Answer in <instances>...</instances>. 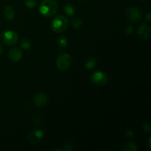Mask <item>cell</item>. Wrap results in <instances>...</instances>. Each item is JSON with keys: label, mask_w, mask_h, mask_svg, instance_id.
<instances>
[{"label": "cell", "mask_w": 151, "mask_h": 151, "mask_svg": "<svg viewBox=\"0 0 151 151\" xmlns=\"http://www.w3.org/2000/svg\"><path fill=\"white\" fill-rule=\"evenodd\" d=\"M58 5L55 0H43L39 7L41 15L47 17H51L57 12Z\"/></svg>", "instance_id": "obj_1"}, {"label": "cell", "mask_w": 151, "mask_h": 151, "mask_svg": "<svg viewBox=\"0 0 151 151\" xmlns=\"http://www.w3.org/2000/svg\"><path fill=\"white\" fill-rule=\"evenodd\" d=\"M51 27L52 30L57 33H62L65 32L68 27L67 19L61 15L56 16L52 21Z\"/></svg>", "instance_id": "obj_2"}, {"label": "cell", "mask_w": 151, "mask_h": 151, "mask_svg": "<svg viewBox=\"0 0 151 151\" xmlns=\"http://www.w3.org/2000/svg\"><path fill=\"white\" fill-rule=\"evenodd\" d=\"M72 63V57L68 53H62L56 60V66L60 72H65L70 68Z\"/></svg>", "instance_id": "obj_3"}, {"label": "cell", "mask_w": 151, "mask_h": 151, "mask_svg": "<svg viewBox=\"0 0 151 151\" xmlns=\"http://www.w3.org/2000/svg\"><path fill=\"white\" fill-rule=\"evenodd\" d=\"M1 42L7 46H13L16 44L19 39V35L16 32L13 30L4 31L0 35Z\"/></svg>", "instance_id": "obj_4"}, {"label": "cell", "mask_w": 151, "mask_h": 151, "mask_svg": "<svg viewBox=\"0 0 151 151\" xmlns=\"http://www.w3.org/2000/svg\"><path fill=\"white\" fill-rule=\"evenodd\" d=\"M125 15L128 19H129L131 22L137 23L141 20L142 17V11L141 9L136 6H131L129 7L126 10Z\"/></svg>", "instance_id": "obj_5"}, {"label": "cell", "mask_w": 151, "mask_h": 151, "mask_svg": "<svg viewBox=\"0 0 151 151\" xmlns=\"http://www.w3.org/2000/svg\"><path fill=\"white\" fill-rule=\"evenodd\" d=\"M91 81L93 83L97 86H103L109 81V77L105 72L97 71L94 72L91 76Z\"/></svg>", "instance_id": "obj_6"}, {"label": "cell", "mask_w": 151, "mask_h": 151, "mask_svg": "<svg viewBox=\"0 0 151 151\" xmlns=\"http://www.w3.org/2000/svg\"><path fill=\"white\" fill-rule=\"evenodd\" d=\"M44 137V131L41 129H34L27 136L29 142L32 145H38L43 140Z\"/></svg>", "instance_id": "obj_7"}, {"label": "cell", "mask_w": 151, "mask_h": 151, "mask_svg": "<svg viewBox=\"0 0 151 151\" xmlns=\"http://www.w3.org/2000/svg\"><path fill=\"white\" fill-rule=\"evenodd\" d=\"M137 35L142 40H148L150 36V28L146 24H142L137 29Z\"/></svg>", "instance_id": "obj_8"}, {"label": "cell", "mask_w": 151, "mask_h": 151, "mask_svg": "<svg viewBox=\"0 0 151 151\" xmlns=\"http://www.w3.org/2000/svg\"><path fill=\"white\" fill-rule=\"evenodd\" d=\"M47 101H48L47 95L43 92L38 93L33 98L34 105L37 107H43L47 104Z\"/></svg>", "instance_id": "obj_9"}, {"label": "cell", "mask_w": 151, "mask_h": 151, "mask_svg": "<svg viewBox=\"0 0 151 151\" xmlns=\"http://www.w3.org/2000/svg\"><path fill=\"white\" fill-rule=\"evenodd\" d=\"M22 52L18 47H13L9 51L8 58L11 61L17 62L22 58Z\"/></svg>", "instance_id": "obj_10"}, {"label": "cell", "mask_w": 151, "mask_h": 151, "mask_svg": "<svg viewBox=\"0 0 151 151\" xmlns=\"http://www.w3.org/2000/svg\"><path fill=\"white\" fill-rule=\"evenodd\" d=\"M3 14L7 19L12 20L15 18L16 12H15L13 7H12L11 5H7L6 7H4V10H3Z\"/></svg>", "instance_id": "obj_11"}, {"label": "cell", "mask_w": 151, "mask_h": 151, "mask_svg": "<svg viewBox=\"0 0 151 151\" xmlns=\"http://www.w3.org/2000/svg\"><path fill=\"white\" fill-rule=\"evenodd\" d=\"M122 151H137L138 150V147L137 144L133 142H128L125 143L122 147Z\"/></svg>", "instance_id": "obj_12"}, {"label": "cell", "mask_w": 151, "mask_h": 151, "mask_svg": "<svg viewBox=\"0 0 151 151\" xmlns=\"http://www.w3.org/2000/svg\"><path fill=\"white\" fill-rule=\"evenodd\" d=\"M75 7L71 3H68L64 6V12L66 16H72L75 13Z\"/></svg>", "instance_id": "obj_13"}, {"label": "cell", "mask_w": 151, "mask_h": 151, "mask_svg": "<svg viewBox=\"0 0 151 151\" xmlns=\"http://www.w3.org/2000/svg\"><path fill=\"white\" fill-rule=\"evenodd\" d=\"M95 65H96L95 58H94V57H88V58L86 60L84 66H85L86 69H91L95 66Z\"/></svg>", "instance_id": "obj_14"}, {"label": "cell", "mask_w": 151, "mask_h": 151, "mask_svg": "<svg viewBox=\"0 0 151 151\" xmlns=\"http://www.w3.org/2000/svg\"><path fill=\"white\" fill-rule=\"evenodd\" d=\"M32 46V41L29 38H23L21 41V47L24 50H29Z\"/></svg>", "instance_id": "obj_15"}, {"label": "cell", "mask_w": 151, "mask_h": 151, "mask_svg": "<svg viewBox=\"0 0 151 151\" xmlns=\"http://www.w3.org/2000/svg\"><path fill=\"white\" fill-rule=\"evenodd\" d=\"M58 45L60 46V47L65 48V47H67L68 44H69V41H68L66 37L61 36L58 38Z\"/></svg>", "instance_id": "obj_16"}, {"label": "cell", "mask_w": 151, "mask_h": 151, "mask_svg": "<svg viewBox=\"0 0 151 151\" xmlns=\"http://www.w3.org/2000/svg\"><path fill=\"white\" fill-rule=\"evenodd\" d=\"M38 0H24V4L26 7L29 8H32L37 5Z\"/></svg>", "instance_id": "obj_17"}, {"label": "cell", "mask_w": 151, "mask_h": 151, "mask_svg": "<svg viewBox=\"0 0 151 151\" xmlns=\"http://www.w3.org/2000/svg\"><path fill=\"white\" fill-rule=\"evenodd\" d=\"M81 24H82V21H81V19H78V18H75L72 21V27L75 29H78L81 26Z\"/></svg>", "instance_id": "obj_18"}, {"label": "cell", "mask_w": 151, "mask_h": 151, "mask_svg": "<svg viewBox=\"0 0 151 151\" xmlns=\"http://www.w3.org/2000/svg\"><path fill=\"white\" fill-rule=\"evenodd\" d=\"M32 122H33L34 124H35V125H38V124H40L41 122V121H42V118H41V116L39 114H34L32 115Z\"/></svg>", "instance_id": "obj_19"}, {"label": "cell", "mask_w": 151, "mask_h": 151, "mask_svg": "<svg viewBox=\"0 0 151 151\" xmlns=\"http://www.w3.org/2000/svg\"><path fill=\"white\" fill-rule=\"evenodd\" d=\"M75 149V147H74L73 145L72 144V143L69 142L67 143L66 145H65L64 147H62V148H59V149H55V150H66V151H70V150H72Z\"/></svg>", "instance_id": "obj_20"}, {"label": "cell", "mask_w": 151, "mask_h": 151, "mask_svg": "<svg viewBox=\"0 0 151 151\" xmlns=\"http://www.w3.org/2000/svg\"><path fill=\"white\" fill-rule=\"evenodd\" d=\"M143 129H144V131H145L146 132H150V124L149 123V122H146V123H145L144 126H143Z\"/></svg>", "instance_id": "obj_21"}, {"label": "cell", "mask_w": 151, "mask_h": 151, "mask_svg": "<svg viewBox=\"0 0 151 151\" xmlns=\"http://www.w3.org/2000/svg\"><path fill=\"white\" fill-rule=\"evenodd\" d=\"M133 31V27L132 25L128 24L127 25L126 27H125V32H126L127 34H131Z\"/></svg>", "instance_id": "obj_22"}, {"label": "cell", "mask_w": 151, "mask_h": 151, "mask_svg": "<svg viewBox=\"0 0 151 151\" xmlns=\"http://www.w3.org/2000/svg\"><path fill=\"white\" fill-rule=\"evenodd\" d=\"M134 131H133L131 128H128V129H127L126 131V136L128 137H132L133 136H134Z\"/></svg>", "instance_id": "obj_23"}, {"label": "cell", "mask_w": 151, "mask_h": 151, "mask_svg": "<svg viewBox=\"0 0 151 151\" xmlns=\"http://www.w3.org/2000/svg\"><path fill=\"white\" fill-rule=\"evenodd\" d=\"M146 20H147L148 22H150V20H151V14H150V12H149V13H147V16H146Z\"/></svg>", "instance_id": "obj_24"}, {"label": "cell", "mask_w": 151, "mask_h": 151, "mask_svg": "<svg viewBox=\"0 0 151 151\" xmlns=\"http://www.w3.org/2000/svg\"><path fill=\"white\" fill-rule=\"evenodd\" d=\"M150 141H151V138L150 137H149L148 139V142H147V147H148L149 149H150Z\"/></svg>", "instance_id": "obj_25"}, {"label": "cell", "mask_w": 151, "mask_h": 151, "mask_svg": "<svg viewBox=\"0 0 151 151\" xmlns=\"http://www.w3.org/2000/svg\"><path fill=\"white\" fill-rule=\"evenodd\" d=\"M1 54H2V47L0 45V56L1 55Z\"/></svg>", "instance_id": "obj_26"}, {"label": "cell", "mask_w": 151, "mask_h": 151, "mask_svg": "<svg viewBox=\"0 0 151 151\" xmlns=\"http://www.w3.org/2000/svg\"><path fill=\"white\" fill-rule=\"evenodd\" d=\"M140 1H146V0H140Z\"/></svg>", "instance_id": "obj_27"}]
</instances>
